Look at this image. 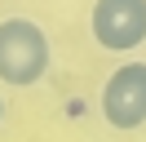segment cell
Returning a JSON list of instances; mask_svg holds the SVG:
<instances>
[{
  "label": "cell",
  "mask_w": 146,
  "mask_h": 142,
  "mask_svg": "<svg viewBox=\"0 0 146 142\" xmlns=\"http://www.w3.org/2000/svg\"><path fill=\"white\" fill-rule=\"evenodd\" d=\"M102 120L111 129L146 124V62H124L102 84Z\"/></svg>",
  "instance_id": "cell-2"
},
{
  "label": "cell",
  "mask_w": 146,
  "mask_h": 142,
  "mask_svg": "<svg viewBox=\"0 0 146 142\" xmlns=\"http://www.w3.org/2000/svg\"><path fill=\"white\" fill-rule=\"evenodd\" d=\"M89 27L102 49L128 53L146 40V0H98Z\"/></svg>",
  "instance_id": "cell-3"
},
{
  "label": "cell",
  "mask_w": 146,
  "mask_h": 142,
  "mask_svg": "<svg viewBox=\"0 0 146 142\" xmlns=\"http://www.w3.org/2000/svg\"><path fill=\"white\" fill-rule=\"evenodd\" d=\"M0 120H5V102H0Z\"/></svg>",
  "instance_id": "cell-4"
},
{
  "label": "cell",
  "mask_w": 146,
  "mask_h": 142,
  "mask_svg": "<svg viewBox=\"0 0 146 142\" xmlns=\"http://www.w3.org/2000/svg\"><path fill=\"white\" fill-rule=\"evenodd\" d=\"M49 71V36L31 18H5L0 22V80L27 89Z\"/></svg>",
  "instance_id": "cell-1"
}]
</instances>
